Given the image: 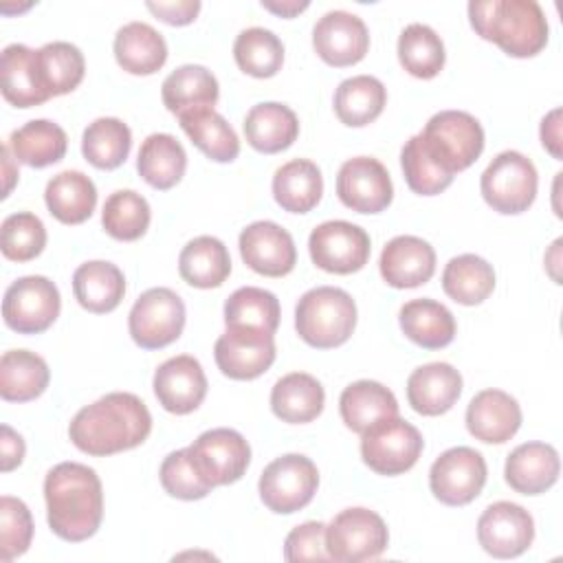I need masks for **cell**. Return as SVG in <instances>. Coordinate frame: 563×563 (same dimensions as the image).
<instances>
[{
	"label": "cell",
	"mask_w": 563,
	"mask_h": 563,
	"mask_svg": "<svg viewBox=\"0 0 563 563\" xmlns=\"http://www.w3.org/2000/svg\"><path fill=\"white\" fill-rule=\"evenodd\" d=\"M152 413L147 405L130 391H112L81 407L68 424L70 442L88 455H114L147 440Z\"/></svg>",
	"instance_id": "obj_1"
},
{
	"label": "cell",
	"mask_w": 563,
	"mask_h": 563,
	"mask_svg": "<svg viewBox=\"0 0 563 563\" xmlns=\"http://www.w3.org/2000/svg\"><path fill=\"white\" fill-rule=\"evenodd\" d=\"M46 519L51 530L70 543L90 539L103 519V488L95 468L59 462L44 477Z\"/></svg>",
	"instance_id": "obj_2"
},
{
	"label": "cell",
	"mask_w": 563,
	"mask_h": 563,
	"mask_svg": "<svg viewBox=\"0 0 563 563\" xmlns=\"http://www.w3.org/2000/svg\"><path fill=\"white\" fill-rule=\"evenodd\" d=\"M473 31L510 57H534L548 44V20L537 0H471Z\"/></svg>",
	"instance_id": "obj_3"
},
{
	"label": "cell",
	"mask_w": 563,
	"mask_h": 563,
	"mask_svg": "<svg viewBox=\"0 0 563 563\" xmlns=\"http://www.w3.org/2000/svg\"><path fill=\"white\" fill-rule=\"evenodd\" d=\"M356 328V303L336 286H317L303 292L295 308V330L317 350L343 345Z\"/></svg>",
	"instance_id": "obj_4"
},
{
	"label": "cell",
	"mask_w": 563,
	"mask_h": 563,
	"mask_svg": "<svg viewBox=\"0 0 563 563\" xmlns=\"http://www.w3.org/2000/svg\"><path fill=\"white\" fill-rule=\"evenodd\" d=\"M416 139L422 152L451 176L471 167L484 152V130L464 110L435 112Z\"/></svg>",
	"instance_id": "obj_5"
},
{
	"label": "cell",
	"mask_w": 563,
	"mask_h": 563,
	"mask_svg": "<svg viewBox=\"0 0 563 563\" xmlns=\"http://www.w3.org/2000/svg\"><path fill=\"white\" fill-rule=\"evenodd\" d=\"M539 174L534 163L517 150L499 152L482 172L479 189L488 207L504 216L528 211L537 198Z\"/></svg>",
	"instance_id": "obj_6"
},
{
	"label": "cell",
	"mask_w": 563,
	"mask_h": 563,
	"mask_svg": "<svg viewBox=\"0 0 563 563\" xmlns=\"http://www.w3.org/2000/svg\"><path fill=\"white\" fill-rule=\"evenodd\" d=\"M319 488L314 462L301 453L275 457L260 475L257 490L264 506L277 515H292L306 508Z\"/></svg>",
	"instance_id": "obj_7"
},
{
	"label": "cell",
	"mask_w": 563,
	"mask_h": 563,
	"mask_svg": "<svg viewBox=\"0 0 563 563\" xmlns=\"http://www.w3.org/2000/svg\"><path fill=\"white\" fill-rule=\"evenodd\" d=\"M387 543V526L383 517L369 508H345L325 526V548L330 561H374L385 552Z\"/></svg>",
	"instance_id": "obj_8"
},
{
	"label": "cell",
	"mask_w": 563,
	"mask_h": 563,
	"mask_svg": "<svg viewBox=\"0 0 563 563\" xmlns=\"http://www.w3.org/2000/svg\"><path fill=\"white\" fill-rule=\"evenodd\" d=\"M185 328V303L172 288L156 286L134 301L128 314L132 341L143 350H161L174 343Z\"/></svg>",
	"instance_id": "obj_9"
},
{
	"label": "cell",
	"mask_w": 563,
	"mask_h": 563,
	"mask_svg": "<svg viewBox=\"0 0 563 563\" xmlns=\"http://www.w3.org/2000/svg\"><path fill=\"white\" fill-rule=\"evenodd\" d=\"M422 446L420 431L398 416L385 418L361 433V457L378 475L409 471L418 462Z\"/></svg>",
	"instance_id": "obj_10"
},
{
	"label": "cell",
	"mask_w": 563,
	"mask_h": 563,
	"mask_svg": "<svg viewBox=\"0 0 563 563\" xmlns=\"http://www.w3.org/2000/svg\"><path fill=\"white\" fill-rule=\"evenodd\" d=\"M62 299L57 286L44 275L15 279L2 299L4 323L20 334H40L59 317Z\"/></svg>",
	"instance_id": "obj_11"
},
{
	"label": "cell",
	"mask_w": 563,
	"mask_h": 563,
	"mask_svg": "<svg viewBox=\"0 0 563 563\" xmlns=\"http://www.w3.org/2000/svg\"><path fill=\"white\" fill-rule=\"evenodd\" d=\"M189 460L205 482L227 486L238 482L251 462V446L244 435L229 427H218L200 433L187 446Z\"/></svg>",
	"instance_id": "obj_12"
},
{
	"label": "cell",
	"mask_w": 563,
	"mask_h": 563,
	"mask_svg": "<svg viewBox=\"0 0 563 563\" xmlns=\"http://www.w3.org/2000/svg\"><path fill=\"white\" fill-rule=\"evenodd\" d=\"M308 251L317 268L334 275H350L367 264L372 242L367 231L358 224L347 220H328L312 229Z\"/></svg>",
	"instance_id": "obj_13"
},
{
	"label": "cell",
	"mask_w": 563,
	"mask_h": 563,
	"mask_svg": "<svg viewBox=\"0 0 563 563\" xmlns=\"http://www.w3.org/2000/svg\"><path fill=\"white\" fill-rule=\"evenodd\" d=\"M486 460L471 446H451L429 468V488L446 506L471 504L486 484Z\"/></svg>",
	"instance_id": "obj_14"
},
{
	"label": "cell",
	"mask_w": 563,
	"mask_h": 563,
	"mask_svg": "<svg viewBox=\"0 0 563 563\" xmlns=\"http://www.w3.org/2000/svg\"><path fill=\"white\" fill-rule=\"evenodd\" d=\"M275 354L273 334L246 325H227L213 345L218 369L233 380L262 376L273 365Z\"/></svg>",
	"instance_id": "obj_15"
},
{
	"label": "cell",
	"mask_w": 563,
	"mask_h": 563,
	"mask_svg": "<svg viewBox=\"0 0 563 563\" xmlns=\"http://www.w3.org/2000/svg\"><path fill=\"white\" fill-rule=\"evenodd\" d=\"M336 196L356 213H380L391 205L394 185L378 158L354 156L336 174Z\"/></svg>",
	"instance_id": "obj_16"
},
{
	"label": "cell",
	"mask_w": 563,
	"mask_h": 563,
	"mask_svg": "<svg viewBox=\"0 0 563 563\" xmlns=\"http://www.w3.org/2000/svg\"><path fill=\"white\" fill-rule=\"evenodd\" d=\"M534 539L532 515L512 501L490 504L477 519V541L495 559H515L523 554Z\"/></svg>",
	"instance_id": "obj_17"
},
{
	"label": "cell",
	"mask_w": 563,
	"mask_h": 563,
	"mask_svg": "<svg viewBox=\"0 0 563 563\" xmlns=\"http://www.w3.org/2000/svg\"><path fill=\"white\" fill-rule=\"evenodd\" d=\"M312 46L325 64L343 68L358 64L365 57L369 33L356 13L334 9L317 20L312 29Z\"/></svg>",
	"instance_id": "obj_18"
},
{
	"label": "cell",
	"mask_w": 563,
	"mask_h": 563,
	"mask_svg": "<svg viewBox=\"0 0 563 563\" xmlns=\"http://www.w3.org/2000/svg\"><path fill=\"white\" fill-rule=\"evenodd\" d=\"M240 255L244 264L266 277H284L297 264L292 235L271 220H257L240 233Z\"/></svg>",
	"instance_id": "obj_19"
},
{
	"label": "cell",
	"mask_w": 563,
	"mask_h": 563,
	"mask_svg": "<svg viewBox=\"0 0 563 563\" xmlns=\"http://www.w3.org/2000/svg\"><path fill=\"white\" fill-rule=\"evenodd\" d=\"M152 387L165 411L185 416L202 405L207 396V376L198 358L178 354L156 367Z\"/></svg>",
	"instance_id": "obj_20"
},
{
	"label": "cell",
	"mask_w": 563,
	"mask_h": 563,
	"mask_svg": "<svg viewBox=\"0 0 563 563\" xmlns=\"http://www.w3.org/2000/svg\"><path fill=\"white\" fill-rule=\"evenodd\" d=\"M378 268L391 288H416L433 277L435 251L418 235H396L385 244Z\"/></svg>",
	"instance_id": "obj_21"
},
{
	"label": "cell",
	"mask_w": 563,
	"mask_h": 563,
	"mask_svg": "<svg viewBox=\"0 0 563 563\" xmlns=\"http://www.w3.org/2000/svg\"><path fill=\"white\" fill-rule=\"evenodd\" d=\"M519 427L521 407L501 389H482L466 407V429L479 442L504 444L519 431Z\"/></svg>",
	"instance_id": "obj_22"
},
{
	"label": "cell",
	"mask_w": 563,
	"mask_h": 563,
	"mask_svg": "<svg viewBox=\"0 0 563 563\" xmlns=\"http://www.w3.org/2000/svg\"><path fill=\"white\" fill-rule=\"evenodd\" d=\"M561 473L559 451L545 442H523L510 451L504 466L506 484L521 495H541Z\"/></svg>",
	"instance_id": "obj_23"
},
{
	"label": "cell",
	"mask_w": 563,
	"mask_h": 563,
	"mask_svg": "<svg viewBox=\"0 0 563 563\" xmlns=\"http://www.w3.org/2000/svg\"><path fill=\"white\" fill-rule=\"evenodd\" d=\"M462 394V374L451 363H427L407 378V400L422 416L446 413Z\"/></svg>",
	"instance_id": "obj_24"
},
{
	"label": "cell",
	"mask_w": 563,
	"mask_h": 563,
	"mask_svg": "<svg viewBox=\"0 0 563 563\" xmlns=\"http://www.w3.org/2000/svg\"><path fill=\"white\" fill-rule=\"evenodd\" d=\"M2 97L15 108H33L51 99L42 86L35 51L24 44H9L0 55Z\"/></svg>",
	"instance_id": "obj_25"
},
{
	"label": "cell",
	"mask_w": 563,
	"mask_h": 563,
	"mask_svg": "<svg viewBox=\"0 0 563 563\" xmlns=\"http://www.w3.org/2000/svg\"><path fill=\"white\" fill-rule=\"evenodd\" d=\"M161 97L165 108L172 114L180 117L194 110L213 108L220 97V86L216 75L205 66L183 64L165 77L161 86Z\"/></svg>",
	"instance_id": "obj_26"
},
{
	"label": "cell",
	"mask_w": 563,
	"mask_h": 563,
	"mask_svg": "<svg viewBox=\"0 0 563 563\" xmlns=\"http://www.w3.org/2000/svg\"><path fill=\"white\" fill-rule=\"evenodd\" d=\"M117 64L130 75H152L167 62L165 37L147 22H128L114 35Z\"/></svg>",
	"instance_id": "obj_27"
},
{
	"label": "cell",
	"mask_w": 563,
	"mask_h": 563,
	"mask_svg": "<svg viewBox=\"0 0 563 563\" xmlns=\"http://www.w3.org/2000/svg\"><path fill=\"white\" fill-rule=\"evenodd\" d=\"M244 136L253 150L262 154H277L297 141L299 119L288 106L264 101L246 112Z\"/></svg>",
	"instance_id": "obj_28"
},
{
	"label": "cell",
	"mask_w": 563,
	"mask_h": 563,
	"mask_svg": "<svg viewBox=\"0 0 563 563\" xmlns=\"http://www.w3.org/2000/svg\"><path fill=\"white\" fill-rule=\"evenodd\" d=\"M73 292L84 310L95 314L112 312L125 295V277L112 262H84L73 273Z\"/></svg>",
	"instance_id": "obj_29"
},
{
	"label": "cell",
	"mask_w": 563,
	"mask_h": 563,
	"mask_svg": "<svg viewBox=\"0 0 563 563\" xmlns=\"http://www.w3.org/2000/svg\"><path fill=\"white\" fill-rule=\"evenodd\" d=\"M325 405L321 383L306 372H290L282 376L271 389L273 413L290 424L312 422Z\"/></svg>",
	"instance_id": "obj_30"
},
{
	"label": "cell",
	"mask_w": 563,
	"mask_h": 563,
	"mask_svg": "<svg viewBox=\"0 0 563 563\" xmlns=\"http://www.w3.org/2000/svg\"><path fill=\"white\" fill-rule=\"evenodd\" d=\"M44 202L62 224H81L97 207V187L84 172L66 169L46 183Z\"/></svg>",
	"instance_id": "obj_31"
},
{
	"label": "cell",
	"mask_w": 563,
	"mask_h": 563,
	"mask_svg": "<svg viewBox=\"0 0 563 563\" xmlns=\"http://www.w3.org/2000/svg\"><path fill=\"white\" fill-rule=\"evenodd\" d=\"M398 321L405 336L424 350L446 347L455 336L453 312L444 303L429 297L402 303Z\"/></svg>",
	"instance_id": "obj_32"
},
{
	"label": "cell",
	"mask_w": 563,
	"mask_h": 563,
	"mask_svg": "<svg viewBox=\"0 0 563 563\" xmlns=\"http://www.w3.org/2000/svg\"><path fill=\"white\" fill-rule=\"evenodd\" d=\"M339 411L347 429L363 433L372 424L398 416V400L383 383L356 380L341 391Z\"/></svg>",
	"instance_id": "obj_33"
},
{
	"label": "cell",
	"mask_w": 563,
	"mask_h": 563,
	"mask_svg": "<svg viewBox=\"0 0 563 563\" xmlns=\"http://www.w3.org/2000/svg\"><path fill=\"white\" fill-rule=\"evenodd\" d=\"M178 273L194 288H218L231 275L229 249L213 235H198L183 246Z\"/></svg>",
	"instance_id": "obj_34"
},
{
	"label": "cell",
	"mask_w": 563,
	"mask_h": 563,
	"mask_svg": "<svg viewBox=\"0 0 563 563\" xmlns=\"http://www.w3.org/2000/svg\"><path fill=\"white\" fill-rule=\"evenodd\" d=\"M275 202L290 213L312 211L323 196L321 169L308 158H292L273 176Z\"/></svg>",
	"instance_id": "obj_35"
},
{
	"label": "cell",
	"mask_w": 563,
	"mask_h": 563,
	"mask_svg": "<svg viewBox=\"0 0 563 563\" xmlns=\"http://www.w3.org/2000/svg\"><path fill=\"white\" fill-rule=\"evenodd\" d=\"M136 169L150 187L161 191L172 189L185 176L187 152L176 136L154 132L141 143Z\"/></svg>",
	"instance_id": "obj_36"
},
{
	"label": "cell",
	"mask_w": 563,
	"mask_h": 563,
	"mask_svg": "<svg viewBox=\"0 0 563 563\" xmlns=\"http://www.w3.org/2000/svg\"><path fill=\"white\" fill-rule=\"evenodd\" d=\"M68 136L62 125L48 119H33L9 136V150L13 158L29 167H48L59 163L66 154Z\"/></svg>",
	"instance_id": "obj_37"
},
{
	"label": "cell",
	"mask_w": 563,
	"mask_h": 563,
	"mask_svg": "<svg viewBox=\"0 0 563 563\" xmlns=\"http://www.w3.org/2000/svg\"><path fill=\"white\" fill-rule=\"evenodd\" d=\"M51 380L46 361L31 350H9L0 358V396L7 402H29L44 394Z\"/></svg>",
	"instance_id": "obj_38"
},
{
	"label": "cell",
	"mask_w": 563,
	"mask_h": 563,
	"mask_svg": "<svg viewBox=\"0 0 563 563\" xmlns=\"http://www.w3.org/2000/svg\"><path fill=\"white\" fill-rule=\"evenodd\" d=\"M183 132L189 141L211 161L231 163L240 154V139L229 121L213 108L194 110L178 117Z\"/></svg>",
	"instance_id": "obj_39"
},
{
	"label": "cell",
	"mask_w": 563,
	"mask_h": 563,
	"mask_svg": "<svg viewBox=\"0 0 563 563\" xmlns=\"http://www.w3.org/2000/svg\"><path fill=\"white\" fill-rule=\"evenodd\" d=\"M387 103V90L372 75H354L339 84L334 92V112L341 123L363 128L380 117Z\"/></svg>",
	"instance_id": "obj_40"
},
{
	"label": "cell",
	"mask_w": 563,
	"mask_h": 563,
	"mask_svg": "<svg viewBox=\"0 0 563 563\" xmlns=\"http://www.w3.org/2000/svg\"><path fill=\"white\" fill-rule=\"evenodd\" d=\"M442 288L453 301L477 306L495 290V271L475 253L455 255L442 271Z\"/></svg>",
	"instance_id": "obj_41"
},
{
	"label": "cell",
	"mask_w": 563,
	"mask_h": 563,
	"mask_svg": "<svg viewBox=\"0 0 563 563\" xmlns=\"http://www.w3.org/2000/svg\"><path fill=\"white\" fill-rule=\"evenodd\" d=\"M132 147L128 123L117 117H99L81 134V154L97 169H117Z\"/></svg>",
	"instance_id": "obj_42"
},
{
	"label": "cell",
	"mask_w": 563,
	"mask_h": 563,
	"mask_svg": "<svg viewBox=\"0 0 563 563\" xmlns=\"http://www.w3.org/2000/svg\"><path fill=\"white\" fill-rule=\"evenodd\" d=\"M42 86L51 97L73 92L86 73L84 53L70 42H48L35 51Z\"/></svg>",
	"instance_id": "obj_43"
},
{
	"label": "cell",
	"mask_w": 563,
	"mask_h": 563,
	"mask_svg": "<svg viewBox=\"0 0 563 563\" xmlns=\"http://www.w3.org/2000/svg\"><path fill=\"white\" fill-rule=\"evenodd\" d=\"M398 59L409 75L431 79L442 70L446 53L440 35L429 24L413 22L400 31Z\"/></svg>",
	"instance_id": "obj_44"
},
{
	"label": "cell",
	"mask_w": 563,
	"mask_h": 563,
	"mask_svg": "<svg viewBox=\"0 0 563 563\" xmlns=\"http://www.w3.org/2000/svg\"><path fill=\"white\" fill-rule=\"evenodd\" d=\"M233 57L240 70L251 77L266 79L277 75L284 64L282 40L264 26H249L238 33L233 42Z\"/></svg>",
	"instance_id": "obj_45"
},
{
	"label": "cell",
	"mask_w": 563,
	"mask_h": 563,
	"mask_svg": "<svg viewBox=\"0 0 563 563\" xmlns=\"http://www.w3.org/2000/svg\"><path fill=\"white\" fill-rule=\"evenodd\" d=\"M152 220L150 202L134 189L112 191L101 211V224L106 233L121 242H134L145 235Z\"/></svg>",
	"instance_id": "obj_46"
},
{
	"label": "cell",
	"mask_w": 563,
	"mask_h": 563,
	"mask_svg": "<svg viewBox=\"0 0 563 563\" xmlns=\"http://www.w3.org/2000/svg\"><path fill=\"white\" fill-rule=\"evenodd\" d=\"M282 308L279 299L264 288L242 286L229 295L224 301V323L227 325H246L275 334L279 325Z\"/></svg>",
	"instance_id": "obj_47"
},
{
	"label": "cell",
	"mask_w": 563,
	"mask_h": 563,
	"mask_svg": "<svg viewBox=\"0 0 563 563\" xmlns=\"http://www.w3.org/2000/svg\"><path fill=\"white\" fill-rule=\"evenodd\" d=\"M2 255L13 262H31L46 246L44 222L31 211H18L2 220L0 231Z\"/></svg>",
	"instance_id": "obj_48"
},
{
	"label": "cell",
	"mask_w": 563,
	"mask_h": 563,
	"mask_svg": "<svg viewBox=\"0 0 563 563\" xmlns=\"http://www.w3.org/2000/svg\"><path fill=\"white\" fill-rule=\"evenodd\" d=\"M33 539V517L29 506L11 495L0 497V559L4 563L22 556Z\"/></svg>",
	"instance_id": "obj_49"
},
{
	"label": "cell",
	"mask_w": 563,
	"mask_h": 563,
	"mask_svg": "<svg viewBox=\"0 0 563 563\" xmlns=\"http://www.w3.org/2000/svg\"><path fill=\"white\" fill-rule=\"evenodd\" d=\"M158 477H161V486L165 488V493L176 499H183V501L202 499L213 490V486L209 482H205L200 477V473L196 471V466L191 464L187 449L172 451L163 460Z\"/></svg>",
	"instance_id": "obj_50"
},
{
	"label": "cell",
	"mask_w": 563,
	"mask_h": 563,
	"mask_svg": "<svg viewBox=\"0 0 563 563\" xmlns=\"http://www.w3.org/2000/svg\"><path fill=\"white\" fill-rule=\"evenodd\" d=\"M400 165H402V174H405V180H407L409 189L420 194V196H435V194L444 191L453 183V176L442 172L422 152V147H420L416 136H411L402 145V150H400Z\"/></svg>",
	"instance_id": "obj_51"
},
{
	"label": "cell",
	"mask_w": 563,
	"mask_h": 563,
	"mask_svg": "<svg viewBox=\"0 0 563 563\" xmlns=\"http://www.w3.org/2000/svg\"><path fill=\"white\" fill-rule=\"evenodd\" d=\"M284 559L290 563L330 561V554L325 548V523L306 521L292 528L284 541Z\"/></svg>",
	"instance_id": "obj_52"
},
{
	"label": "cell",
	"mask_w": 563,
	"mask_h": 563,
	"mask_svg": "<svg viewBox=\"0 0 563 563\" xmlns=\"http://www.w3.org/2000/svg\"><path fill=\"white\" fill-rule=\"evenodd\" d=\"M145 7L163 22L172 24V26H183L196 20L198 11H200V2L198 0H176V2H145Z\"/></svg>",
	"instance_id": "obj_53"
},
{
	"label": "cell",
	"mask_w": 563,
	"mask_h": 563,
	"mask_svg": "<svg viewBox=\"0 0 563 563\" xmlns=\"http://www.w3.org/2000/svg\"><path fill=\"white\" fill-rule=\"evenodd\" d=\"M0 431H2V438H0L2 471H4V473H9V471H13L15 466H20V464H22L26 446H24L22 435H20L18 431H13L9 424H2V427H0Z\"/></svg>",
	"instance_id": "obj_54"
},
{
	"label": "cell",
	"mask_w": 563,
	"mask_h": 563,
	"mask_svg": "<svg viewBox=\"0 0 563 563\" xmlns=\"http://www.w3.org/2000/svg\"><path fill=\"white\" fill-rule=\"evenodd\" d=\"M539 134H541L543 147H545L556 161H561V156H563V154H561V108H554V110H550V112L543 117Z\"/></svg>",
	"instance_id": "obj_55"
},
{
	"label": "cell",
	"mask_w": 563,
	"mask_h": 563,
	"mask_svg": "<svg viewBox=\"0 0 563 563\" xmlns=\"http://www.w3.org/2000/svg\"><path fill=\"white\" fill-rule=\"evenodd\" d=\"M308 0H282V2H271V0H262V7L266 9V11H273V13H277V15H282V18H292V15H297V13H301L303 9H308Z\"/></svg>",
	"instance_id": "obj_56"
},
{
	"label": "cell",
	"mask_w": 563,
	"mask_h": 563,
	"mask_svg": "<svg viewBox=\"0 0 563 563\" xmlns=\"http://www.w3.org/2000/svg\"><path fill=\"white\" fill-rule=\"evenodd\" d=\"M2 158H4V174H7V185H4V198L9 196V191H11V187H13V180H15V176L18 174H13L11 172V150H9V145H4L2 147Z\"/></svg>",
	"instance_id": "obj_57"
}]
</instances>
